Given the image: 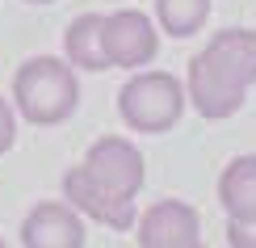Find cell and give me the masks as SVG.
Masks as SVG:
<instances>
[{
	"instance_id": "2e32d148",
	"label": "cell",
	"mask_w": 256,
	"mask_h": 248,
	"mask_svg": "<svg viewBox=\"0 0 256 248\" xmlns=\"http://www.w3.org/2000/svg\"><path fill=\"white\" fill-rule=\"evenodd\" d=\"M189 248H202V240H198V244H189Z\"/></svg>"
},
{
	"instance_id": "8992f818",
	"label": "cell",
	"mask_w": 256,
	"mask_h": 248,
	"mask_svg": "<svg viewBox=\"0 0 256 248\" xmlns=\"http://www.w3.org/2000/svg\"><path fill=\"white\" fill-rule=\"evenodd\" d=\"M63 198H68L84 219L101 223V227H110V231H130L138 223L134 198H118V193H110L105 185H97V181L84 172V164L63 172Z\"/></svg>"
},
{
	"instance_id": "6da1fadb",
	"label": "cell",
	"mask_w": 256,
	"mask_h": 248,
	"mask_svg": "<svg viewBox=\"0 0 256 248\" xmlns=\"http://www.w3.org/2000/svg\"><path fill=\"white\" fill-rule=\"evenodd\" d=\"M80 105L76 68L59 55H34L13 72V110L30 126H59Z\"/></svg>"
},
{
	"instance_id": "9c48e42d",
	"label": "cell",
	"mask_w": 256,
	"mask_h": 248,
	"mask_svg": "<svg viewBox=\"0 0 256 248\" xmlns=\"http://www.w3.org/2000/svg\"><path fill=\"white\" fill-rule=\"evenodd\" d=\"M185 97L189 105H194V114L210 118V122H222V118H231L244 105V89H231V84H222L214 72L202 68V59L194 55V63H189V76H185Z\"/></svg>"
},
{
	"instance_id": "5b68a950",
	"label": "cell",
	"mask_w": 256,
	"mask_h": 248,
	"mask_svg": "<svg viewBox=\"0 0 256 248\" xmlns=\"http://www.w3.org/2000/svg\"><path fill=\"white\" fill-rule=\"evenodd\" d=\"M198 59H202V68L214 72L222 84L248 93L256 84V30H244V26L218 30V34H210V42L198 51Z\"/></svg>"
},
{
	"instance_id": "7a4b0ae2",
	"label": "cell",
	"mask_w": 256,
	"mask_h": 248,
	"mask_svg": "<svg viewBox=\"0 0 256 248\" xmlns=\"http://www.w3.org/2000/svg\"><path fill=\"white\" fill-rule=\"evenodd\" d=\"M185 84H180L172 72H152L138 68L130 80L118 89V118L130 131L143 135H164L185 118Z\"/></svg>"
},
{
	"instance_id": "e0dca14e",
	"label": "cell",
	"mask_w": 256,
	"mask_h": 248,
	"mask_svg": "<svg viewBox=\"0 0 256 248\" xmlns=\"http://www.w3.org/2000/svg\"><path fill=\"white\" fill-rule=\"evenodd\" d=\"M0 248H4V240H0Z\"/></svg>"
},
{
	"instance_id": "4fadbf2b",
	"label": "cell",
	"mask_w": 256,
	"mask_h": 248,
	"mask_svg": "<svg viewBox=\"0 0 256 248\" xmlns=\"http://www.w3.org/2000/svg\"><path fill=\"white\" fill-rule=\"evenodd\" d=\"M13 143H17V110H13V101L0 97V156H4Z\"/></svg>"
},
{
	"instance_id": "5bb4252c",
	"label": "cell",
	"mask_w": 256,
	"mask_h": 248,
	"mask_svg": "<svg viewBox=\"0 0 256 248\" xmlns=\"http://www.w3.org/2000/svg\"><path fill=\"white\" fill-rule=\"evenodd\" d=\"M227 244H231V248H256V219H252V223L227 219Z\"/></svg>"
},
{
	"instance_id": "9a60e30c",
	"label": "cell",
	"mask_w": 256,
	"mask_h": 248,
	"mask_svg": "<svg viewBox=\"0 0 256 248\" xmlns=\"http://www.w3.org/2000/svg\"><path fill=\"white\" fill-rule=\"evenodd\" d=\"M26 5H50V0H26Z\"/></svg>"
},
{
	"instance_id": "30bf717a",
	"label": "cell",
	"mask_w": 256,
	"mask_h": 248,
	"mask_svg": "<svg viewBox=\"0 0 256 248\" xmlns=\"http://www.w3.org/2000/svg\"><path fill=\"white\" fill-rule=\"evenodd\" d=\"M218 202L227 219L252 223L256 219V156H236L218 177Z\"/></svg>"
},
{
	"instance_id": "8fae6325",
	"label": "cell",
	"mask_w": 256,
	"mask_h": 248,
	"mask_svg": "<svg viewBox=\"0 0 256 248\" xmlns=\"http://www.w3.org/2000/svg\"><path fill=\"white\" fill-rule=\"evenodd\" d=\"M101 17L105 13H80L72 17L68 34H63V59L80 72H110V59H105L101 47Z\"/></svg>"
},
{
	"instance_id": "3957f363",
	"label": "cell",
	"mask_w": 256,
	"mask_h": 248,
	"mask_svg": "<svg viewBox=\"0 0 256 248\" xmlns=\"http://www.w3.org/2000/svg\"><path fill=\"white\" fill-rule=\"evenodd\" d=\"M101 47L110 68L138 72L147 63H156L160 55V26L143 9H114L101 17Z\"/></svg>"
},
{
	"instance_id": "52a82bcc",
	"label": "cell",
	"mask_w": 256,
	"mask_h": 248,
	"mask_svg": "<svg viewBox=\"0 0 256 248\" xmlns=\"http://www.w3.org/2000/svg\"><path fill=\"white\" fill-rule=\"evenodd\" d=\"M84 214L68 198H46L21 219V248H84Z\"/></svg>"
},
{
	"instance_id": "277c9868",
	"label": "cell",
	"mask_w": 256,
	"mask_h": 248,
	"mask_svg": "<svg viewBox=\"0 0 256 248\" xmlns=\"http://www.w3.org/2000/svg\"><path fill=\"white\" fill-rule=\"evenodd\" d=\"M84 172L110 193H118V198H138V189L147 181L143 152L122 135H101L84 156Z\"/></svg>"
},
{
	"instance_id": "7c38bea8",
	"label": "cell",
	"mask_w": 256,
	"mask_h": 248,
	"mask_svg": "<svg viewBox=\"0 0 256 248\" xmlns=\"http://www.w3.org/2000/svg\"><path fill=\"white\" fill-rule=\"evenodd\" d=\"M156 26L168 38H189L206 26L210 17V0H156Z\"/></svg>"
},
{
	"instance_id": "ba28073f",
	"label": "cell",
	"mask_w": 256,
	"mask_h": 248,
	"mask_svg": "<svg viewBox=\"0 0 256 248\" xmlns=\"http://www.w3.org/2000/svg\"><path fill=\"white\" fill-rule=\"evenodd\" d=\"M198 231V210L180 198H160L138 214V248H189L202 240Z\"/></svg>"
}]
</instances>
